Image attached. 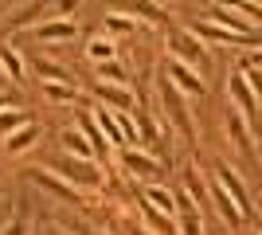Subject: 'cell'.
Wrapping results in <instances>:
<instances>
[{"label": "cell", "mask_w": 262, "mask_h": 235, "mask_svg": "<svg viewBox=\"0 0 262 235\" xmlns=\"http://www.w3.org/2000/svg\"><path fill=\"white\" fill-rule=\"evenodd\" d=\"M55 173L67 180V184H82V188H102V168H98V161H82V157H71V153H63L59 161H55Z\"/></svg>", "instance_id": "cell-1"}, {"label": "cell", "mask_w": 262, "mask_h": 235, "mask_svg": "<svg viewBox=\"0 0 262 235\" xmlns=\"http://www.w3.org/2000/svg\"><path fill=\"white\" fill-rule=\"evenodd\" d=\"M161 98H164V114H168L172 130H180V134H188V137H192L196 122H192V114H188V98H184V94H180L176 87H168V78L161 82Z\"/></svg>", "instance_id": "cell-2"}, {"label": "cell", "mask_w": 262, "mask_h": 235, "mask_svg": "<svg viewBox=\"0 0 262 235\" xmlns=\"http://www.w3.org/2000/svg\"><path fill=\"white\" fill-rule=\"evenodd\" d=\"M188 32L196 35V39H211V44H231V47H262V39L258 35H235V32H227V28H215V24H208V20H196Z\"/></svg>", "instance_id": "cell-3"}, {"label": "cell", "mask_w": 262, "mask_h": 235, "mask_svg": "<svg viewBox=\"0 0 262 235\" xmlns=\"http://www.w3.org/2000/svg\"><path fill=\"white\" fill-rule=\"evenodd\" d=\"M164 75H168V87H176L184 98H188V94H192V98H200V94L208 90V87H204V78H200L196 71L184 67V63H176V59H168V63H164Z\"/></svg>", "instance_id": "cell-4"}, {"label": "cell", "mask_w": 262, "mask_h": 235, "mask_svg": "<svg viewBox=\"0 0 262 235\" xmlns=\"http://www.w3.org/2000/svg\"><path fill=\"white\" fill-rule=\"evenodd\" d=\"M168 59L184 63V67H196L204 59V47H200V39L192 32H172L168 35Z\"/></svg>", "instance_id": "cell-5"}, {"label": "cell", "mask_w": 262, "mask_h": 235, "mask_svg": "<svg viewBox=\"0 0 262 235\" xmlns=\"http://www.w3.org/2000/svg\"><path fill=\"white\" fill-rule=\"evenodd\" d=\"M176 235H204V224H200V208L192 204L188 192H176Z\"/></svg>", "instance_id": "cell-6"}, {"label": "cell", "mask_w": 262, "mask_h": 235, "mask_svg": "<svg viewBox=\"0 0 262 235\" xmlns=\"http://www.w3.org/2000/svg\"><path fill=\"white\" fill-rule=\"evenodd\" d=\"M32 180H35V184H43L47 192H55V196H63L67 204H86V200H82V192H78L75 184H67L63 177H55L51 168H32Z\"/></svg>", "instance_id": "cell-7"}, {"label": "cell", "mask_w": 262, "mask_h": 235, "mask_svg": "<svg viewBox=\"0 0 262 235\" xmlns=\"http://www.w3.org/2000/svg\"><path fill=\"white\" fill-rule=\"evenodd\" d=\"M208 24L227 28V32H235V35H251V24L243 20V16L231 8V4H211V8H208Z\"/></svg>", "instance_id": "cell-8"}, {"label": "cell", "mask_w": 262, "mask_h": 235, "mask_svg": "<svg viewBox=\"0 0 262 235\" xmlns=\"http://www.w3.org/2000/svg\"><path fill=\"white\" fill-rule=\"evenodd\" d=\"M215 177H219V184L227 188V196L235 200V208H239L243 216H251V196H247V188H243V180L235 177L227 165H215Z\"/></svg>", "instance_id": "cell-9"}, {"label": "cell", "mask_w": 262, "mask_h": 235, "mask_svg": "<svg viewBox=\"0 0 262 235\" xmlns=\"http://www.w3.org/2000/svg\"><path fill=\"white\" fill-rule=\"evenodd\" d=\"M227 134H231V145L239 149L243 157H251V153H254V137H251V130H247V118H243L239 110H231V114H227Z\"/></svg>", "instance_id": "cell-10"}, {"label": "cell", "mask_w": 262, "mask_h": 235, "mask_svg": "<svg viewBox=\"0 0 262 235\" xmlns=\"http://www.w3.org/2000/svg\"><path fill=\"white\" fill-rule=\"evenodd\" d=\"M121 168H129L133 177H145V180L161 173V165H157V157L141 153V149H125V153H121Z\"/></svg>", "instance_id": "cell-11"}, {"label": "cell", "mask_w": 262, "mask_h": 235, "mask_svg": "<svg viewBox=\"0 0 262 235\" xmlns=\"http://www.w3.org/2000/svg\"><path fill=\"white\" fill-rule=\"evenodd\" d=\"M227 90H231V98L239 102V114H243V118H254V110H258V98L251 94V87H247V78H243V71H235V75H231Z\"/></svg>", "instance_id": "cell-12"}, {"label": "cell", "mask_w": 262, "mask_h": 235, "mask_svg": "<svg viewBox=\"0 0 262 235\" xmlns=\"http://www.w3.org/2000/svg\"><path fill=\"white\" fill-rule=\"evenodd\" d=\"M35 141H39V125H35V122H28V125H20L16 134H8V137H4V153H8V157H20L24 149H32Z\"/></svg>", "instance_id": "cell-13"}, {"label": "cell", "mask_w": 262, "mask_h": 235, "mask_svg": "<svg viewBox=\"0 0 262 235\" xmlns=\"http://www.w3.org/2000/svg\"><path fill=\"white\" fill-rule=\"evenodd\" d=\"M211 200H215V212L223 216V224H227V227H239L243 224V212L235 208V200L227 196V188H223L219 180H215V188H211Z\"/></svg>", "instance_id": "cell-14"}, {"label": "cell", "mask_w": 262, "mask_h": 235, "mask_svg": "<svg viewBox=\"0 0 262 235\" xmlns=\"http://www.w3.org/2000/svg\"><path fill=\"white\" fill-rule=\"evenodd\" d=\"M98 98L110 102V106H118L121 114L133 110V90L129 87H106V82H98Z\"/></svg>", "instance_id": "cell-15"}, {"label": "cell", "mask_w": 262, "mask_h": 235, "mask_svg": "<svg viewBox=\"0 0 262 235\" xmlns=\"http://www.w3.org/2000/svg\"><path fill=\"white\" fill-rule=\"evenodd\" d=\"M78 134L90 141V149H94V157L102 161V153H106V137H102V130H98V122L90 118V114H78Z\"/></svg>", "instance_id": "cell-16"}, {"label": "cell", "mask_w": 262, "mask_h": 235, "mask_svg": "<svg viewBox=\"0 0 262 235\" xmlns=\"http://www.w3.org/2000/svg\"><path fill=\"white\" fill-rule=\"evenodd\" d=\"M63 153L82 157V161H98V157H94V149H90V141L78 134V130H67V134H63Z\"/></svg>", "instance_id": "cell-17"}, {"label": "cell", "mask_w": 262, "mask_h": 235, "mask_svg": "<svg viewBox=\"0 0 262 235\" xmlns=\"http://www.w3.org/2000/svg\"><path fill=\"white\" fill-rule=\"evenodd\" d=\"M141 216H145V224L153 227L157 235H172V231H176V220H172V216L157 212L153 204H145V200H141Z\"/></svg>", "instance_id": "cell-18"}, {"label": "cell", "mask_w": 262, "mask_h": 235, "mask_svg": "<svg viewBox=\"0 0 262 235\" xmlns=\"http://www.w3.org/2000/svg\"><path fill=\"white\" fill-rule=\"evenodd\" d=\"M0 71H4L12 82H20V78H24V59L16 55V47L0 44Z\"/></svg>", "instance_id": "cell-19"}, {"label": "cell", "mask_w": 262, "mask_h": 235, "mask_svg": "<svg viewBox=\"0 0 262 235\" xmlns=\"http://www.w3.org/2000/svg\"><path fill=\"white\" fill-rule=\"evenodd\" d=\"M71 35H75V24L71 20H51V24L35 28V39H71Z\"/></svg>", "instance_id": "cell-20"}, {"label": "cell", "mask_w": 262, "mask_h": 235, "mask_svg": "<svg viewBox=\"0 0 262 235\" xmlns=\"http://www.w3.org/2000/svg\"><path fill=\"white\" fill-rule=\"evenodd\" d=\"M141 200H145V204H153L157 212H164V216H172V208H176L172 192H168V188H157V184H149V188H145Z\"/></svg>", "instance_id": "cell-21"}, {"label": "cell", "mask_w": 262, "mask_h": 235, "mask_svg": "<svg viewBox=\"0 0 262 235\" xmlns=\"http://www.w3.org/2000/svg\"><path fill=\"white\" fill-rule=\"evenodd\" d=\"M98 130H102V137H106L110 145H125V137H121V125H118V118L110 110H98Z\"/></svg>", "instance_id": "cell-22"}, {"label": "cell", "mask_w": 262, "mask_h": 235, "mask_svg": "<svg viewBox=\"0 0 262 235\" xmlns=\"http://www.w3.org/2000/svg\"><path fill=\"white\" fill-rule=\"evenodd\" d=\"M32 67L39 71V78H43V82H71L67 67H59V63H47V59H32Z\"/></svg>", "instance_id": "cell-23"}, {"label": "cell", "mask_w": 262, "mask_h": 235, "mask_svg": "<svg viewBox=\"0 0 262 235\" xmlns=\"http://www.w3.org/2000/svg\"><path fill=\"white\" fill-rule=\"evenodd\" d=\"M4 235H28V204H24V200H16L12 220L4 224Z\"/></svg>", "instance_id": "cell-24"}, {"label": "cell", "mask_w": 262, "mask_h": 235, "mask_svg": "<svg viewBox=\"0 0 262 235\" xmlns=\"http://www.w3.org/2000/svg\"><path fill=\"white\" fill-rule=\"evenodd\" d=\"M98 75H102V82H106V87H125L129 71H125V67L118 63V59H114V63H102V67H98Z\"/></svg>", "instance_id": "cell-25"}, {"label": "cell", "mask_w": 262, "mask_h": 235, "mask_svg": "<svg viewBox=\"0 0 262 235\" xmlns=\"http://www.w3.org/2000/svg\"><path fill=\"white\" fill-rule=\"evenodd\" d=\"M86 55H90V59H94V63L102 67V63H114V59H118V47L110 44V39H94V44L86 47Z\"/></svg>", "instance_id": "cell-26"}, {"label": "cell", "mask_w": 262, "mask_h": 235, "mask_svg": "<svg viewBox=\"0 0 262 235\" xmlns=\"http://www.w3.org/2000/svg\"><path fill=\"white\" fill-rule=\"evenodd\" d=\"M28 122H32V118H28L24 110H4V114H0V137L16 134V130H20V125H28Z\"/></svg>", "instance_id": "cell-27"}, {"label": "cell", "mask_w": 262, "mask_h": 235, "mask_svg": "<svg viewBox=\"0 0 262 235\" xmlns=\"http://www.w3.org/2000/svg\"><path fill=\"white\" fill-rule=\"evenodd\" d=\"M39 12H47V4H20V8L12 12V28H28V24L35 20V16H39Z\"/></svg>", "instance_id": "cell-28"}, {"label": "cell", "mask_w": 262, "mask_h": 235, "mask_svg": "<svg viewBox=\"0 0 262 235\" xmlns=\"http://www.w3.org/2000/svg\"><path fill=\"white\" fill-rule=\"evenodd\" d=\"M43 90H47L51 102H75L78 98V90L71 87V82H43Z\"/></svg>", "instance_id": "cell-29"}, {"label": "cell", "mask_w": 262, "mask_h": 235, "mask_svg": "<svg viewBox=\"0 0 262 235\" xmlns=\"http://www.w3.org/2000/svg\"><path fill=\"white\" fill-rule=\"evenodd\" d=\"M129 12H137V16L149 20V24H161L164 20V8H157V4H129Z\"/></svg>", "instance_id": "cell-30"}, {"label": "cell", "mask_w": 262, "mask_h": 235, "mask_svg": "<svg viewBox=\"0 0 262 235\" xmlns=\"http://www.w3.org/2000/svg\"><path fill=\"white\" fill-rule=\"evenodd\" d=\"M106 28L114 35H129L133 32V20H129V16H114V12H110V16H106Z\"/></svg>", "instance_id": "cell-31"}, {"label": "cell", "mask_w": 262, "mask_h": 235, "mask_svg": "<svg viewBox=\"0 0 262 235\" xmlns=\"http://www.w3.org/2000/svg\"><path fill=\"white\" fill-rule=\"evenodd\" d=\"M114 118H118V125H121V137H125V145L141 141V137H137V125L129 122V114H114Z\"/></svg>", "instance_id": "cell-32"}, {"label": "cell", "mask_w": 262, "mask_h": 235, "mask_svg": "<svg viewBox=\"0 0 262 235\" xmlns=\"http://www.w3.org/2000/svg\"><path fill=\"white\" fill-rule=\"evenodd\" d=\"M243 78H247V87H251L254 98H262V71L258 67H254V71H243Z\"/></svg>", "instance_id": "cell-33"}, {"label": "cell", "mask_w": 262, "mask_h": 235, "mask_svg": "<svg viewBox=\"0 0 262 235\" xmlns=\"http://www.w3.org/2000/svg\"><path fill=\"white\" fill-rule=\"evenodd\" d=\"M8 106H12V98H8V94H0V114L8 110Z\"/></svg>", "instance_id": "cell-34"}, {"label": "cell", "mask_w": 262, "mask_h": 235, "mask_svg": "<svg viewBox=\"0 0 262 235\" xmlns=\"http://www.w3.org/2000/svg\"><path fill=\"white\" fill-rule=\"evenodd\" d=\"M75 235H102V231H90V227H78Z\"/></svg>", "instance_id": "cell-35"}, {"label": "cell", "mask_w": 262, "mask_h": 235, "mask_svg": "<svg viewBox=\"0 0 262 235\" xmlns=\"http://www.w3.org/2000/svg\"><path fill=\"white\" fill-rule=\"evenodd\" d=\"M133 235H149V231H133Z\"/></svg>", "instance_id": "cell-36"}, {"label": "cell", "mask_w": 262, "mask_h": 235, "mask_svg": "<svg viewBox=\"0 0 262 235\" xmlns=\"http://www.w3.org/2000/svg\"><path fill=\"white\" fill-rule=\"evenodd\" d=\"M258 216H262V200H258Z\"/></svg>", "instance_id": "cell-37"}, {"label": "cell", "mask_w": 262, "mask_h": 235, "mask_svg": "<svg viewBox=\"0 0 262 235\" xmlns=\"http://www.w3.org/2000/svg\"><path fill=\"white\" fill-rule=\"evenodd\" d=\"M258 235H262V227H258Z\"/></svg>", "instance_id": "cell-38"}]
</instances>
